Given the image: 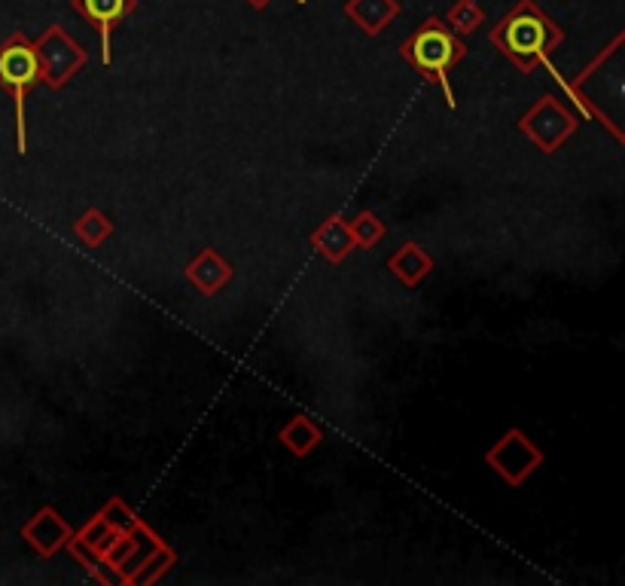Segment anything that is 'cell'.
<instances>
[{"label": "cell", "instance_id": "cell-11", "mask_svg": "<svg viewBox=\"0 0 625 586\" xmlns=\"http://www.w3.org/2000/svg\"><path fill=\"white\" fill-rule=\"evenodd\" d=\"M388 272L403 284V287H418L430 272H433V257L424 245L418 242H403L391 257H388Z\"/></svg>", "mask_w": 625, "mask_h": 586}, {"label": "cell", "instance_id": "cell-13", "mask_svg": "<svg viewBox=\"0 0 625 586\" xmlns=\"http://www.w3.org/2000/svg\"><path fill=\"white\" fill-rule=\"evenodd\" d=\"M162 544H165V538L156 535L144 519H138V522H135V529H132V550H129V556H125V562L116 568V580H119L122 586H132V583H135V574L144 568V562H147Z\"/></svg>", "mask_w": 625, "mask_h": 586}, {"label": "cell", "instance_id": "cell-7", "mask_svg": "<svg viewBox=\"0 0 625 586\" xmlns=\"http://www.w3.org/2000/svg\"><path fill=\"white\" fill-rule=\"evenodd\" d=\"M19 535H22V541L40 556V559H52L55 553H61L68 547V541H71V535H74V529L68 525V519L61 516L55 507H40L22 529H19Z\"/></svg>", "mask_w": 625, "mask_h": 586}, {"label": "cell", "instance_id": "cell-12", "mask_svg": "<svg viewBox=\"0 0 625 586\" xmlns=\"http://www.w3.org/2000/svg\"><path fill=\"white\" fill-rule=\"evenodd\" d=\"M345 16L366 37H379L400 16V4H397V0H348Z\"/></svg>", "mask_w": 625, "mask_h": 586}, {"label": "cell", "instance_id": "cell-10", "mask_svg": "<svg viewBox=\"0 0 625 586\" xmlns=\"http://www.w3.org/2000/svg\"><path fill=\"white\" fill-rule=\"evenodd\" d=\"M311 248H315L330 266H339L351 257L354 251V236H351V226L342 214H333L327 217L318 229H311L308 236Z\"/></svg>", "mask_w": 625, "mask_h": 586}, {"label": "cell", "instance_id": "cell-4", "mask_svg": "<svg viewBox=\"0 0 625 586\" xmlns=\"http://www.w3.org/2000/svg\"><path fill=\"white\" fill-rule=\"evenodd\" d=\"M580 116L561 101L558 95H543L537 98L522 116H519V132L546 156L558 153L561 147H565L577 129H580Z\"/></svg>", "mask_w": 625, "mask_h": 586}, {"label": "cell", "instance_id": "cell-1", "mask_svg": "<svg viewBox=\"0 0 625 586\" xmlns=\"http://www.w3.org/2000/svg\"><path fill=\"white\" fill-rule=\"evenodd\" d=\"M488 40L516 71L534 74L552 65L549 52L565 43V28L546 16L537 0H516L513 10L488 31Z\"/></svg>", "mask_w": 625, "mask_h": 586}, {"label": "cell", "instance_id": "cell-9", "mask_svg": "<svg viewBox=\"0 0 625 586\" xmlns=\"http://www.w3.org/2000/svg\"><path fill=\"white\" fill-rule=\"evenodd\" d=\"M235 269L217 248H202L190 263L183 266V278L190 281L202 297H217V293L232 281Z\"/></svg>", "mask_w": 625, "mask_h": 586}, {"label": "cell", "instance_id": "cell-2", "mask_svg": "<svg viewBox=\"0 0 625 586\" xmlns=\"http://www.w3.org/2000/svg\"><path fill=\"white\" fill-rule=\"evenodd\" d=\"M400 58L412 71H418L427 83H436L443 89L449 110H458V101H455V92L449 83V71L467 58L464 37H458L440 16H430L400 43Z\"/></svg>", "mask_w": 625, "mask_h": 586}, {"label": "cell", "instance_id": "cell-18", "mask_svg": "<svg viewBox=\"0 0 625 586\" xmlns=\"http://www.w3.org/2000/svg\"><path fill=\"white\" fill-rule=\"evenodd\" d=\"M174 565H177V553H174V547L165 541V544L144 562V568L135 574V583H132V586H153V583H159Z\"/></svg>", "mask_w": 625, "mask_h": 586}, {"label": "cell", "instance_id": "cell-16", "mask_svg": "<svg viewBox=\"0 0 625 586\" xmlns=\"http://www.w3.org/2000/svg\"><path fill=\"white\" fill-rule=\"evenodd\" d=\"M348 226H351V236H354V248H363V251H372L375 245H382V239L388 236L385 220L369 208L360 211L354 220H348Z\"/></svg>", "mask_w": 625, "mask_h": 586}, {"label": "cell", "instance_id": "cell-15", "mask_svg": "<svg viewBox=\"0 0 625 586\" xmlns=\"http://www.w3.org/2000/svg\"><path fill=\"white\" fill-rule=\"evenodd\" d=\"M74 236L86 245V248H101L110 236H113V220L101 211V208H89L74 220Z\"/></svg>", "mask_w": 625, "mask_h": 586}, {"label": "cell", "instance_id": "cell-20", "mask_svg": "<svg viewBox=\"0 0 625 586\" xmlns=\"http://www.w3.org/2000/svg\"><path fill=\"white\" fill-rule=\"evenodd\" d=\"M244 4H250L254 10H266V7L272 4V0H244Z\"/></svg>", "mask_w": 625, "mask_h": 586}, {"label": "cell", "instance_id": "cell-14", "mask_svg": "<svg viewBox=\"0 0 625 586\" xmlns=\"http://www.w3.org/2000/svg\"><path fill=\"white\" fill-rule=\"evenodd\" d=\"M278 443L296 455V458H308L311 452H318L321 443H324V428L315 422V419H308V416H293L284 422V428L278 431Z\"/></svg>", "mask_w": 625, "mask_h": 586}, {"label": "cell", "instance_id": "cell-17", "mask_svg": "<svg viewBox=\"0 0 625 586\" xmlns=\"http://www.w3.org/2000/svg\"><path fill=\"white\" fill-rule=\"evenodd\" d=\"M458 37H467L485 25V10L479 7V0H455L443 19Z\"/></svg>", "mask_w": 625, "mask_h": 586}, {"label": "cell", "instance_id": "cell-5", "mask_svg": "<svg viewBox=\"0 0 625 586\" xmlns=\"http://www.w3.org/2000/svg\"><path fill=\"white\" fill-rule=\"evenodd\" d=\"M34 52L40 62V83L55 92L65 89L89 65V52L61 25H49L40 40H34Z\"/></svg>", "mask_w": 625, "mask_h": 586}, {"label": "cell", "instance_id": "cell-6", "mask_svg": "<svg viewBox=\"0 0 625 586\" xmlns=\"http://www.w3.org/2000/svg\"><path fill=\"white\" fill-rule=\"evenodd\" d=\"M543 461H546L543 449L522 428H510L504 437H497L485 449V464L513 489L528 483L543 467Z\"/></svg>", "mask_w": 625, "mask_h": 586}, {"label": "cell", "instance_id": "cell-3", "mask_svg": "<svg viewBox=\"0 0 625 586\" xmlns=\"http://www.w3.org/2000/svg\"><path fill=\"white\" fill-rule=\"evenodd\" d=\"M40 83V62L34 52V40L22 31L10 34L0 43V89H7L16 104V150L28 153V92Z\"/></svg>", "mask_w": 625, "mask_h": 586}, {"label": "cell", "instance_id": "cell-8", "mask_svg": "<svg viewBox=\"0 0 625 586\" xmlns=\"http://www.w3.org/2000/svg\"><path fill=\"white\" fill-rule=\"evenodd\" d=\"M71 7L80 19H86L98 37H101V62L110 65L113 55H110V40H113V28L122 25L129 19L135 10H138V0H71Z\"/></svg>", "mask_w": 625, "mask_h": 586}, {"label": "cell", "instance_id": "cell-19", "mask_svg": "<svg viewBox=\"0 0 625 586\" xmlns=\"http://www.w3.org/2000/svg\"><path fill=\"white\" fill-rule=\"evenodd\" d=\"M98 513L107 519V525H110V529H116V532H132V529H135V522L141 519L129 504H125V498H119V495L107 498L104 507H101Z\"/></svg>", "mask_w": 625, "mask_h": 586}]
</instances>
